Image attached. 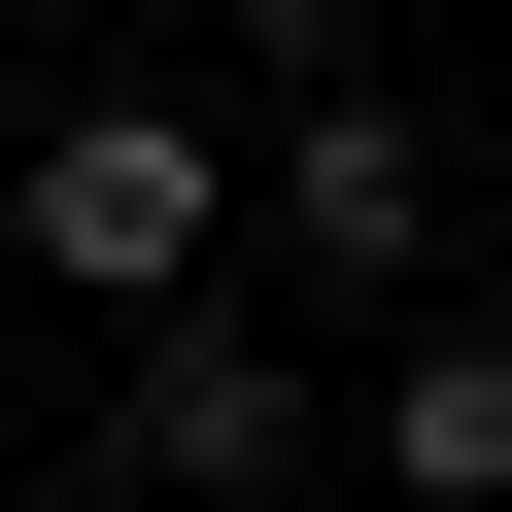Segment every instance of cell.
Here are the masks:
<instances>
[{
    "label": "cell",
    "instance_id": "3957f363",
    "mask_svg": "<svg viewBox=\"0 0 512 512\" xmlns=\"http://www.w3.org/2000/svg\"><path fill=\"white\" fill-rule=\"evenodd\" d=\"M239 239H274L308 308H410V274H444V137H410L376 69H308V103H274V171H239Z\"/></svg>",
    "mask_w": 512,
    "mask_h": 512
},
{
    "label": "cell",
    "instance_id": "5b68a950",
    "mask_svg": "<svg viewBox=\"0 0 512 512\" xmlns=\"http://www.w3.org/2000/svg\"><path fill=\"white\" fill-rule=\"evenodd\" d=\"M239 35H274V103H308V69H376V0H239Z\"/></svg>",
    "mask_w": 512,
    "mask_h": 512
},
{
    "label": "cell",
    "instance_id": "6da1fadb",
    "mask_svg": "<svg viewBox=\"0 0 512 512\" xmlns=\"http://www.w3.org/2000/svg\"><path fill=\"white\" fill-rule=\"evenodd\" d=\"M0 239H35V274H69L103 342H137V308H205V274H239V137H205V103H69Z\"/></svg>",
    "mask_w": 512,
    "mask_h": 512
},
{
    "label": "cell",
    "instance_id": "7a4b0ae2",
    "mask_svg": "<svg viewBox=\"0 0 512 512\" xmlns=\"http://www.w3.org/2000/svg\"><path fill=\"white\" fill-rule=\"evenodd\" d=\"M103 478H137V512H239V478H308V342L239 308V274H205V308H137V342H103Z\"/></svg>",
    "mask_w": 512,
    "mask_h": 512
},
{
    "label": "cell",
    "instance_id": "277c9868",
    "mask_svg": "<svg viewBox=\"0 0 512 512\" xmlns=\"http://www.w3.org/2000/svg\"><path fill=\"white\" fill-rule=\"evenodd\" d=\"M376 478H410V512H512V342H478V308L376 376Z\"/></svg>",
    "mask_w": 512,
    "mask_h": 512
}]
</instances>
